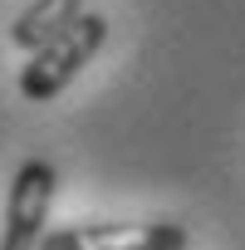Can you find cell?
<instances>
[{
    "instance_id": "cell-3",
    "label": "cell",
    "mask_w": 245,
    "mask_h": 250,
    "mask_svg": "<svg viewBox=\"0 0 245 250\" xmlns=\"http://www.w3.org/2000/svg\"><path fill=\"white\" fill-rule=\"evenodd\" d=\"M54 167L44 157L20 162L10 196H5V230H0V250H40L49 235V206H54Z\"/></svg>"
},
{
    "instance_id": "cell-1",
    "label": "cell",
    "mask_w": 245,
    "mask_h": 250,
    "mask_svg": "<svg viewBox=\"0 0 245 250\" xmlns=\"http://www.w3.org/2000/svg\"><path fill=\"white\" fill-rule=\"evenodd\" d=\"M103 44H108V20L83 10L59 40H49L44 49H35V59L20 69V93H25L30 103L59 98V93L83 74V64H93V54H98Z\"/></svg>"
},
{
    "instance_id": "cell-4",
    "label": "cell",
    "mask_w": 245,
    "mask_h": 250,
    "mask_svg": "<svg viewBox=\"0 0 245 250\" xmlns=\"http://www.w3.org/2000/svg\"><path fill=\"white\" fill-rule=\"evenodd\" d=\"M79 15H83V0H35V5L20 10V20L10 25V44L35 54V49H44L49 40H59Z\"/></svg>"
},
{
    "instance_id": "cell-2",
    "label": "cell",
    "mask_w": 245,
    "mask_h": 250,
    "mask_svg": "<svg viewBox=\"0 0 245 250\" xmlns=\"http://www.w3.org/2000/svg\"><path fill=\"white\" fill-rule=\"evenodd\" d=\"M191 235L177 221H74L44 235L40 250H186Z\"/></svg>"
}]
</instances>
